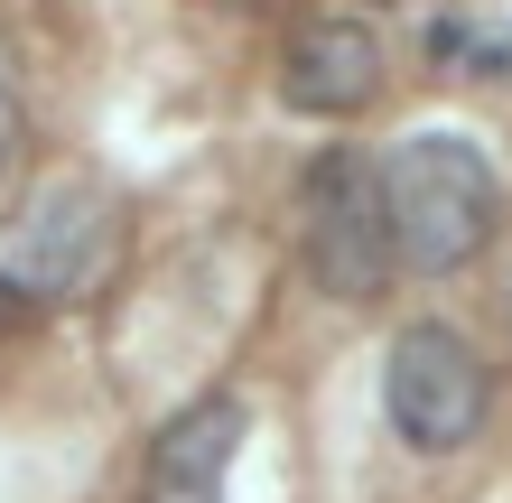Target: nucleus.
Masks as SVG:
<instances>
[{
	"label": "nucleus",
	"instance_id": "f03ea898",
	"mask_svg": "<svg viewBox=\"0 0 512 503\" xmlns=\"http://www.w3.org/2000/svg\"><path fill=\"white\" fill-rule=\"evenodd\" d=\"M382 410H391V438L419 457H457L485 438L494 420V382H485V354H475L457 327L419 317V327L391 336L382 354Z\"/></svg>",
	"mask_w": 512,
	"mask_h": 503
},
{
	"label": "nucleus",
	"instance_id": "0eeeda50",
	"mask_svg": "<svg viewBox=\"0 0 512 503\" xmlns=\"http://www.w3.org/2000/svg\"><path fill=\"white\" fill-rule=\"evenodd\" d=\"M19 150H28V103H19V84L0 75V177L19 168Z\"/></svg>",
	"mask_w": 512,
	"mask_h": 503
},
{
	"label": "nucleus",
	"instance_id": "20e7f679",
	"mask_svg": "<svg viewBox=\"0 0 512 503\" xmlns=\"http://www.w3.org/2000/svg\"><path fill=\"white\" fill-rule=\"evenodd\" d=\"M112 243H122V224H112V196H103V187H47V196L19 215L10 280H19L38 308H66V299H84V289L112 271Z\"/></svg>",
	"mask_w": 512,
	"mask_h": 503
},
{
	"label": "nucleus",
	"instance_id": "f257e3e1",
	"mask_svg": "<svg viewBox=\"0 0 512 503\" xmlns=\"http://www.w3.org/2000/svg\"><path fill=\"white\" fill-rule=\"evenodd\" d=\"M382 215L401 243V271L447 280L466 261H485V243L503 233V168L457 131H419L401 150H382Z\"/></svg>",
	"mask_w": 512,
	"mask_h": 503
},
{
	"label": "nucleus",
	"instance_id": "1a4fd4ad",
	"mask_svg": "<svg viewBox=\"0 0 512 503\" xmlns=\"http://www.w3.org/2000/svg\"><path fill=\"white\" fill-rule=\"evenodd\" d=\"M503 317H512V280H503Z\"/></svg>",
	"mask_w": 512,
	"mask_h": 503
},
{
	"label": "nucleus",
	"instance_id": "7ed1b4c3",
	"mask_svg": "<svg viewBox=\"0 0 512 503\" xmlns=\"http://www.w3.org/2000/svg\"><path fill=\"white\" fill-rule=\"evenodd\" d=\"M308 271L345 308H373L401 271V243H391V215H382V168L364 150H326L308 168Z\"/></svg>",
	"mask_w": 512,
	"mask_h": 503
},
{
	"label": "nucleus",
	"instance_id": "6e6552de",
	"mask_svg": "<svg viewBox=\"0 0 512 503\" xmlns=\"http://www.w3.org/2000/svg\"><path fill=\"white\" fill-rule=\"evenodd\" d=\"M28 317H38V299H28V289H19L10 271H0V345H10V336L28 327Z\"/></svg>",
	"mask_w": 512,
	"mask_h": 503
},
{
	"label": "nucleus",
	"instance_id": "39448f33",
	"mask_svg": "<svg viewBox=\"0 0 512 503\" xmlns=\"http://www.w3.org/2000/svg\"><path fill=\"white\" fill-rule=\"evenodd\" d=\"M382 94V38L364 10H308L280 47V103L317 122H354Z\"/></svg>",
	"mask_w": 512,
	"mask_h": 503
},
{
	"label": "nucleus",
	"instance_id": "423d86ee",
	"mask_svg": "<svg viewBox=\"0 0 512 503\" xmlns=\"http://www.w3.org/2000/svg\"><path fill=\"white\" fill-rule=\"evenodd\" d=\"M243 457V401L215 392L196 410H177L149 448V494L159 503H224V466Z\"/></svg>",
	"mask_w": 512,
	"mask_h": 503
}]
</instances>
